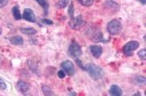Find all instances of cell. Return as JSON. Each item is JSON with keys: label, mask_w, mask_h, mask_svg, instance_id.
<instances>
[{"label": "cell", "mask_w": 146, "mask_h": 96, "mask_svg": "<svg viewBox=\"0 0 146 96\" xmlns=\"http://www.w3.org/2000/svg\"><path fill=\"white\" fill-rule=\"evenodd\" d=\"M84 69L86 70V71L88 72V74L90 75L91 78L95 81L99 80L103 75V69L100 67L95 65V64H93V63L86 64Z\"/></svg>", "instance_id": "6da1fadb"}, {"label": "cell", "mask_w": 146, "mask_h": 96, "mask_svg": "<svg viewBox=\"0 0 146 96\" xmlns=\"http://www.w3.org/2000/svg\"><path fill=\"white\" fill-rule=\"evenodd\" d=\"M121 29H122V24L117 19H114V20L110 21L107 25V30L112 36L119 34Z\"/></svg>", "instance_id": "7a4b0ae2"}, {"label": "cell", "mask_w": 146, "mask_h": 96, "mask_svg": "<svg viewBox=\"0 0 146 96\" xmlns=\"http://www.w3.org/2000/svg\"><path fill=\"white\" fill-rule=\"evenodd\" d=\"M140 46V44L138 41H129L128 43H126L124 47H123V53L126 56H132L134 54V52L135 50L138 49V47Z\"/></svg>", "instance_id": "3957f363"}, {"label": "cell", "mask_w": 146, "mask_h": 96, "mask_svg": "<svg viewBox=\"0 0 146 96\" xmlns=\"http://www.w3.org/2000/svg\"><path fill=\"white\" fill-rule=\"evenodd\" d=\"M68 54L74 59H77L82 54V48L76 42H73L68 47Z\"/></svg>", "instance_id": "277c9868"}, {"label": "cell", "mask_w": 146, "mask_h": 96, "mask_svg": "<svg viewBox=\"0 0 146 96\" xmlns=\"http://www.w3.org/2000/svg\"><path fill=\"white\" fill-rule=\"evenodd\" d=\"M84 20L82 19V15H78L76 17H72L70 22H69V26L73 29H80L82 26L84 25Z\"/></svg>", "instance_id": "5b68a950"}, {"label": "cell", "mask_w": 146, "mask_h": 96, "mask_svg": "<svg viewBox=\"0 0 146 96\" xmlns=\"http://www.w3.org/2000/svg\"><path fill=\"white\" fill-rule=\"evenodd\" d=\"M61 68L63 69V70L66 72V74H67L68 76H73L74 74V63L71 61H65L61 63Z\"/></svg>", "instance_id": "8992f818"}, {"label": "cell", "mask_w": 146, "mask_h": 96, "mask_svg": "<svg viewBox=\"0 0 146 96\" xmlns=\"http://www.w3.org/2000/svg\"><path fill=\"white\" fill-rule=\"evenodd\" d=\"M23 18L24 19L25 21L30 22H36L37 19L36 16L34 14V12L30 9V8H25L23 11Z\"/></svg>", "instance_id": "52a82bcc"}, {"label": "cell", "mask_w": 146, "mask_h": 96, "mask_svg": "<svg viewBox=\"0 0 146 96\" xmlns=\"http://www.w3.org/2000/svg\"><path fill=\"white\" fill-rule=\"evenodd\" d=\"M18 91L22 93H26L29 90H30V84L25 81H23V80H20L18 83H17V86H16Z\"/></svg>", "instance_id": "ba28073f"}, {"label": "cell", "mask_w": 146, "mask_h": 96, "mask_svg": "<svg viewBox=\"0 0 146 96\" xmlns=\"http://www.w3.org/2000/svg\"><path fill=\"white\" fill-rule=\"evenodd\" d=\"M90 51L92 55L96 59H98L100 57L101 54H102V47L100 46H97V44H92V46H90Z\"/></svg>", "instance_id": "9c48e42d"}, {"label": "cell", "mask_w": 146, "mask_h": 96, "mask_svg": "<svg viewBox=\"0 0 146 96\" xmlns=\"http://www.w3.org/2000/svg\"><path fill=\"white\" fill-rule=\"evenodd\" d=\"M109 93L110 95H113V96H121L123 94L122 89L120 88L117 85H112L111 87L110 88Z\"/></svg>", "instance_id": "30bf717a"}, {"label": "cell", "mask_w": 146, "mask_h": 96, "mask_svg": "<svg viewBox=\"0 0 146 96\" xmlns=\"http://www.w3.org/2000/svg\"><path fill=\"white\" fill-rule=\"evenodd\" d=\"M9 41L14 46H21L23 44V39L21 36H14L9 38Z\"/></svg>", "instance_id": "8fae6325"}, {"label": "cell", "mask_w": 146, "mask_h": 96, "mask_svg": "<svg viewBox=\"0 0 146 96\" xmlns=\"http://www.w3.org/2000/svg\"><path fill=\"white\" fill-rule=\"evenodd\" d=\"M35 1L39 4L44 10V12L47 15L48 12V7H49V3L48 0H35Z\"/></svg>", "instance_id": "7c38bea8"}, {"label": "cell", "mask_w": 146, "mask_h": 96, "mask_svg": "<svg viewBox=\"0 0 146 96\" xmlns=\"http://www.w3.org/2000/svg\"><path fill=\"white\" fill-rule=\"evenodd\" d=\"M105 5L109 9H112L113 11H116V10H118L119 9V5L117 4L116 2L112 1V0H106Z\"/></svg>", "instance_id": "4fadbf2b"}, {"label": "cell", "mask_w": 146, "mask_h": 96, "mask_svg": "<svg viewBox=\"0 0 146 96\" xmlns=\"http://www.w3.org/2000/svg\"><path fill=\"white\" fill-rule=\"evenodd\" d=\"M20 31L23 34L27 35V36H33L37 33V30L33 28H20Z\"/></svg>", "instance_id": "5bb4252c"}, {"label": "cell", "mask_w": 146, "mask_h": 96, "mask_svg": "<svg viewBox=\"0 0 146 96\" xmlns=\"http://www.w3.org/2000/svg\"><path fill=\"white\" fill-rule=\"evenodd\" d=\"M12 12H13V16L15 19V20H21L23 18V15L20 12V9H19V6L18 5H15L13 7V10H12Z\"/></svg>", "instance_id": "9a60e30c"}, {"label": "cell", "mask_w": 146, "mask_h": 96, "mask_svg": "<svg viewBox=\"0 0 146 96\" xmlns=\"http://www.w3.org/2000/svg\"><path fill=\"white\" fill-rule=\"evenodd\" d=\"M41 90H42V93H43L44 95H47V96L55 95V93L53 92L52 89L47 85H42L41 86Z\"/></svg>", "instance_id": "2e32d148"}, {"label": "cell", "mask_w": 146, "mask_h": 96, "mask_svg": "<svg viewBox=\"0 0 146 96\" xmlns=\"http://www.w3.org/2000/svg\"><path fill=\"white\" fill-rule=\"evenodd\" d=\"M69 3V0H58V4H56V7L58 8H65Z\"/></svg>", "instance_id": "e0dca14e"}, {"label": "cell", "mask_w": 146, "mask_h": 96, "mask_svg": "<svg viewBox=\"0 0 146 96\" xmlns=\"http://www.w3.org/2000/svg\"><path fill=\"white\" fill-rule=\"evenodd\" d=\"M135 82L137 83V84L143 85V84H145L146 80H145L144 76H135Z\"/></svg>", "instance_id": "ac0fdd59"}, {"label": "cell", "mask_w": 146, "mask_h": 96, "mask_svg": "<svg viewBox=\"0 0 146 96\" xmlns=\"http://www.w3.org/2000/svg\"><path fill=\"white\" fill-rule=\"evenodd\" d=\"M78 1L80 4H82L84 6H91L93 4L94 0H78Z\"/></svg>", "instance_id": "d6986e66"}, {"label": "cell", "mask_w": 146, "mask_h": 96, "mask_svg": "<svg viewBox=\"0 0 146 96\" xmlns=\"http://www.w3.org/2000/svg\"><path fill=\"white\" fill-rule=\"evenodd\" d=\"M138 56L140 57V58L143 60V61H145L146 60V49H142L138 52Z\"/></svg>", "instance_id": "ffe728a7"}, {"label": "cell", "mask_w": 146, "mask_h": 96, "mask_svg": "<svg viewBox=\"0 0 146 96\" xmlns=\"http://www.w3.org/2000/svg\"><path fill=\"white\" fill-rule=\"evenodd\" d=\"M68 12H69V15L70 17H74V4L71 3L70 5H69V10H68Z\"/></svg>", "instance_id": "44dd1931"}, {"label": "cell", "mask_w": 146, "mask_h": 96, "mask_svg": "<svg viewBox=\"0 0 146 96\" xmlns=\"http://www.w3.org/2000/svg\"><path fill=\"white\" fill-rule=\"evenodd\" d=\"M0 89H1V90H5V89H6L5 82L3 79H1V78H0Z\"/></svg>", "instance_id": "7402d4cb"}, {"label": "cell", "mask_w": 146, "mask_h": 96, "mask_svg": "<svg viewBox=\"0 0 146 96\" xmlns=\"http://www.w3.org/2000/svg\"><path fill=\"white\" fill-rule=\"evenodd\" d=\"M58 78H64L65 76H66V72L64 71V70H58Z\"/></svg>", "instance_id": "603a6c76"}, {"label": "cell", "mask_w": 146, "mask_h": 96, "mask_svg": "<svg viewBox=\"0 0 146 96\" xmlns=\"http://www.w3.org/2000/svg\"><path fill=\"white\" fill-rule=\"evenodd\" d=\"M9 0H0V8H3L8 4Z\"/></svg>", "instance_id": "cb8c5ba5"}, {"label": "cell", "mask_w": 146, "mask_h": 96, "mask_svg": "<svg viewBox=\"0 0 146 96\" xmlns=\"http://www.w3.org/2000/svg\"><path fill=\"white\" fill-rule=\"evenodd\" d=\"M41 22H42V23L47 24V25H52V24H53V22H52V21H50V20H46V19H42Z\"/></svg>", "instance_id": "d4e9b609"}, {"label": "cell", "mask_w": 146, "mask_h": 96, "mask_svg": "<svg viewBox=\"0 0 146 96\" xmlns=\"http://www.w3.org/2000/svg\"><path fill=\"white\" fill-rule=\"evenodd\" d=\"M138 1L140 2V3H142L143 5H145L146 4V0H138Z\"/></svg>", "instance_id": "484cf974"}, {"label": "cell", "mask_w": 146, "mask_h": 96, "mask_svg": "<svg viewBox=\"0 0 146 96\" xmlns=\"http://www.w3.org/2000/svg\"><path fill=\"white\" fill-rule=\"evenodd\" d=\"M1 34H2V29L0 28V36H1Z\"/></svg>", "instance_id": "4316f807"}]
</instances>
